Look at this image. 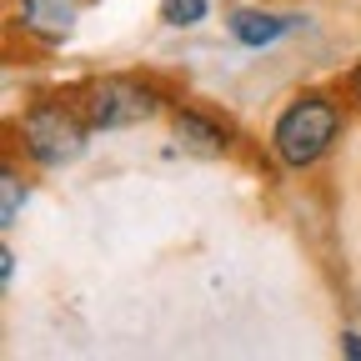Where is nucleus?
<instances>
[{
	"label": "nucleus",
	"mask_w": 361,
	"mask_h": 361,
	"mask_svg": "<svg viewBox=\"0 0 361 361\" xmlns=\"http://www.w3.org/2000/svg\"><path fill=\"white\" fill-rule=\"evenodd\" d=\"M171 141L196 161H221L231 151V126H221L196 106H171Z\"/></svg>",
	"instance_id": "4"
},
{
	"label": "nucleus",
	"mask_w": 361,
	"mask_h": 361,
	"mask_svg": "<svg viewBox=\"0 0 361 361\" xmlns=\"http://www.w3.org/2000/svg\"><path fill=\"white\" fill-rule=\"evenodd\" d=\"M346 90H351V101H356V106H361V66H356V71H351V75H346Z\"/></svg>",
	"instance_id": "11"
},
{
	"label": "nucleus",
	"mask_w": 361,
	"mask_h": 361,
	"mask_svg": "<svg viewBox=\"0 0 361 361\" xmlns=\"http://www.w3.org/2000/svg\"><path fill=\"white\" fill-rule=\"evenodd\" d=\"M301 25V16H276V11H256V6H236L226 11V30H231L246 51H261V45H276L281 35H291Z\"/></svg>",
	"instance_id": "5"
},
{
	"label": "nucleus",
	"mask_w": 361,
	"mask_h": 361,
	"mask_svg": "<svg viewBox=\"0 0 361 361\" xmlns=\"http://www.w3.org/2000/svg\"><path fill=\"white\" fill-rule=\"evenodd\" d=\"M0 276H6V286L16 281V251L6 246V251H0Z\"/></svg>",
	"instance_id": "10"
},
{
	"label": "nucleus",
	"mask_w": 361,
	"mask_h": 361,
	"mask_svg": "<svg viewBox=\"0 0 361 361\" xmlns=\"http://www.w3.org/2000/svg\"><path fill=\"white\" fill-rule=\"evenodd\" d=\"M346 126V111L331 90H301L286 101V111L271 121V156L286 171H311L322 166Z\"/></svg>",
	"instance_id": "1"
},
{
	"label": "nucleus",
	"mask_w": 361,
	"mask_h": 361,
	"mask_svg": "<svg viewBox=\"0 0 361 361\" xmlns=\"http://www.w3.org/2000/svg\"><path fill=\"white\" fill-rule=\"evenodd\" d=\"M211 11V0H161V20L171 30H196Z\"/></svg>",
	"instance_id": "8"
},
{
	"label": "nucleus",
	"mask_w": 361,
	"mask_h": 361,
	"mask_svg": "<svg viewBox=\"0 0 361 361\" xmlns=\"http://www.w3.org/2000/svg\"><path fill=\"white\" fill-rule=\"evenodd\" d=\"M0 196H6V206H0V226L11 231V226L20 221V206L30 201V191H25V176H20L16 166H6V171H0Z\"/></svg>",
	"instance_id": "7"
},
{
	"label": "nucleus",
	"mask_w": 361,
	"mask_h": 361,
	"mask_svg": "<svg viewBox=\"0 0 361 361\" xmlns=\"http://www.w3.org/2000/svg\"><path fill=\"white\" fill-rule=\"evenodd\" d=\"M75 106L90 121V130H130V126H146L166 111V96L156 80L141 75H96L75 90Z\"/></svg>",
	"instance_id": "3"
},
{
	"label": "nucleus",
	"mask_w": 361,
	"mask_h": 361,
	"mask_svg": "<svg viewBox=\"0 0 361 361\" xmlns=\"http://www.w3.org/2000/svg\"><path fill=\"white\" fill-rule=\"evenodd\" d=\"M341 356L361 361V331H341Z\"/></svg>",
	"instance_id": "9"
},
{
	"label": "nucleus",
	"mask_w": 361,
	"mask_h": 361,
	"mask_svg": "<svg viewBox=\"0 0 361 361\" xmlns=\"http://www.w3.org/2000/svg\"><path fill=\"white\" fill-rule=\"evenodd\" d=\"M16 16H20V25L35 30L40 40H61V35H71V25H75V16H71L66 0H20Z\"/></svg>",
	"instance_id": "6"
},
{
	"label": "nucleus",
	"mask_w": 361,
	"mask_h": 361,
	"mask_svg": "<svg viewBox=\"0 0 361 361\" xmlns=\"http://www.w3.org/2000/svg\"><path fill=\"white\" fill-rule=\"evenodd\" d=\"M90 121L80 116V106H75V96L66 101V96H40V101H30L25 111H20V121H16V146H20V156L30 161V166H40V171H61V166H75L80 156H85V146H90Z\"/></svg>",
	"instance_id": "2"
}]
</instances>
